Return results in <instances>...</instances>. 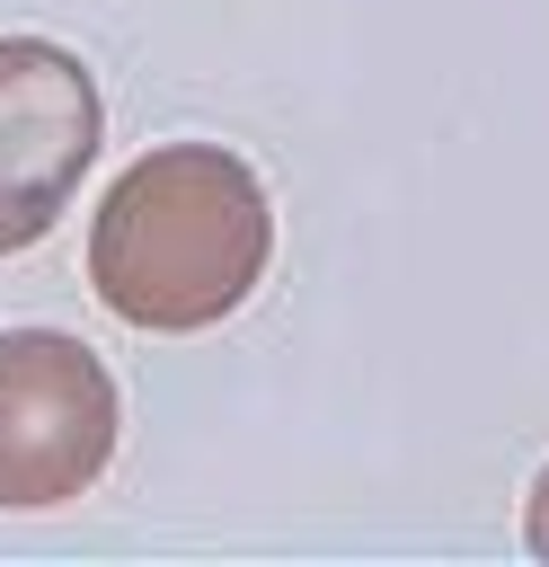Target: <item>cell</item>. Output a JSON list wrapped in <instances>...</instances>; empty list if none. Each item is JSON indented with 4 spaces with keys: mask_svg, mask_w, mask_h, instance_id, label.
<instances>
[{
    "mask_svg": "<svg viewBox=\"0 0 549 567\" xmlns=\"http://www.w3.org/2000/svg\"><path fill=\"white\" fill-rule=\"evenodd\" d=\"M115 372L62 328L0 337V514H53L115 461Z\"/></svg>",
    "mask_w": 549,
    "mask_h": 567,
    "instance_id": "cell-2",
    "label": "cell"
},
{
    "mask_svg": "<svg viewBox=\"0 0 549 567\" xmlns=\"http://www.w3.org/2000/svg\"><path fill=\"white\" fill-rule=\"evenodd\" d=\"M97 133H106V106L80 53L44 35H0V257L35 248L71 213L97 159Z\"/></svg>",
    "mask_w": 549,
    "mask_h": 567,
    "instance_id": "cell-3",
    "label": "cell"
},
{
    "mask_svg": "<svg viewBox=\"0 0 549 567\" xmlns=\"http://www.w3.org/2000/svg\"><path fill=\"white\" fill-rule=\"evenodd\" d=\"M274 257V204L257 168L221 142H159L142 151L97 221H89V284L124 328L195 337L230 319Z\"/></svg>",
    "mask_w": 549,
    "mask_h": 567,
    "instance_id": "cell-1",
    "label": "cell"
},
{
    "mask_svg": "<svg viewBox=\"0 0 549 567\" xmlns=\"http://www.w3.org/2000/svg\"><path fill=\"white\" fill-rule=\"evenodd\" d=\"M522 540H531V558H549V470H540L531 496H522Z\"/></svg>",
    "mask_w": 549,
    "mask_h": 567,
    "instance_id": "cell-4",
    "label": "cell"
}]
</instances>
